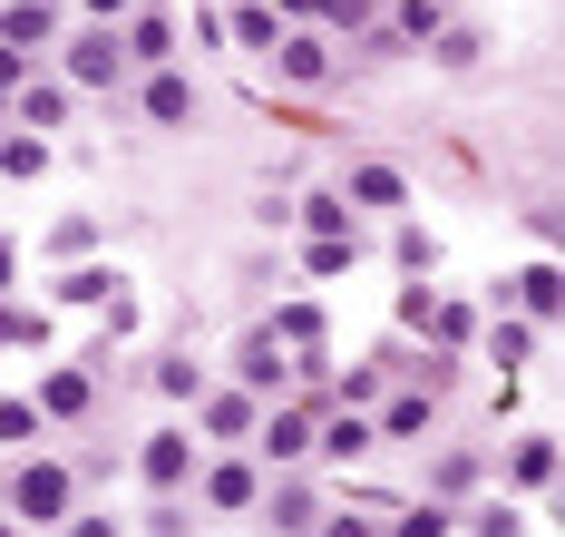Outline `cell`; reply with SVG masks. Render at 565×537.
I'll return each instance as SVG.
<instances>
[{"mask_svg":"<svg viewBox=\"0 0 565 537\" xmlns=\"http://www.w3.org/2000/svg\"><path fill=\"white\" fill-rule=\"evenodd\" d=\"M68 537H117V528H108V518H78V528H68Z\"/></svg>","mask_w":565,"mask_h":537,"instance_id":"8992f818","label":"cell"},{"mask_svg":"<svg viewBox=\"0 0 565 537\" xmlns=\"http://www.w3.org/2000/svg\"><path fill=\"white\" fill-rule=\"evenodd\" d=\"M0 537H10V528H0Z\"/></svg>","mask_w":565,"mask_h":537,"instance_id":"ba28073f","label":"cell"},{"mask_svg":"<svg viewBox=\"0 0 565 537\" xmlns=\"http://www.w3.org/2000/svg\"><path fill=\"white\" fill-rule=\"evenodd\" d=\"M254 498V470H215V508H244Z\"/></svg>","mask_w":565,"mask_h":537,"instance_id":"277c9868","label":"cell"},{"mask_svg":"<svg viewBox=\"0 0 565 537\" xmlns=\"http://www.w3.org/2000/svg\"><path fill=\"white\" fill-rule=\"evenodd\" d=\"M58 498H68V478H58V470H30V478H20V508H30V518H50Z\"/></svg>","mask_w":565,"mask_h":537,"instance_id":"7a4b0ae2","label":"cell"},{"mask_svg":"<svg viewBox=\"0 0 565 537\" xmlns=\"http://www.w3.org/2000/svg\"><path fill=\"white\" fill-rule=\"evenodd\" d=\"M78 78H117V50H108V40H78Z\"/></svg>","mask_w":565,"mask_h":537,"instance_id":"3957f363","label":"cell"},{"mask_svg":"<svg viewBox=\"0 0 565 537\" xmlns=\"http://www.w3.org/2000/svg\"><path fill=\"white\" fill-rule=\"evenodd\" d=\"M399 537H449V528H439V508H419V518H409Z\"/></svg>","mask_w":565,"mask_h":537,"instance_id":"5b68a950","label":"cell"},{"mask_svg":"<svg viewBox=\"0 0 565 537\" xmlns=\"http://www.w3.org/2000/svg\"><path fill=\"white\" fill-rule=\"evenodd\" d=\"M98 10H117V0H98Z\"/></svg>","mask_w":565,"mask_h":537,"instance_id":"52a82bcc","label":"cell"},{"mask_svg":"<svg viewBox=\"0 0 565 537\" xmlns=\"http://www.w3.org/2000/svg\"><path fill=\"white\" fill-rule=\"evenodd\" d=\"M185 470H195V450H185L175 430H157V440H147V478H157V488H175Z\"/></svg>","mask_w":565,"mask_h":537,"instance_id":"6da1fadb","label":"cell"}]
</instances>
